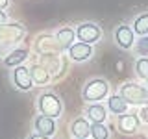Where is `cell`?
Masks as SVG:
<instances>
[{
    "label": "cell",
    "mask_w": 148,
    "mask_h": 139,
    "mask_svg": "<svg viewBox=\"0 0 148 139\" xmlns=\"http://www.w3.org/2000/svg\"><path fill=\"white\" fill-rule=\"evenodd\" d=\"M24 34L26 30L21 22H6L0 26V56L6 58L11 50H15Z\"/></svg>",
    "instance_id": "6da1fadb"
},
{
    "label": "cell",
    "mask_w": 148,
    "mask_h": 139,
    "mask_svg": "<svg viewBox=\"0 0 148 139\" xmlns=\"http://www.w3.org/2000/svg\"><path fill=\"white\" fill-rule=\"evenodd\" d=\"M111 85L106 78H91L85 82L82 89V98L85 104H96V102L108 100Z\"/></svg>",
    "instance_id": "7a4b0ae2"
},
{
    "label": "cell",
    "mask_w": 148,
    "mask_h": 139,
    "mask_svg": "<svg viewBox=\"0 0 148 139\" xmlns=\"http://www.w3.org/2000/svg\"><path fill=\"white\" fill-rule=\"evenodd\" d=\"M35 106L39 115H45V117L58 119L63 115V100L54 91H43L41 95H37Z\"/></svg>",
    "instance_id": "3957f363"
},
{
    "label": "cell",
    "mask_w": 148,
    "mask_h": 139,
    "mask_svg": "<svg viewBox=\"0 0 148 139\" xmlns=\"http://www.w3.org/2000/svg\"><path fill=\"white\" fill-rule=\"evenodd\" d=\"M119 95L128 102L130 106H141L148 104V89L143 82H124L119 87Z\"/></svg>",
    "instance_id": "277c9868"
},
{
    "label": "cell",
    "mask_w": 148,
    "mask_h": 139,
    "mask_svg": "<svg viewBox=\"0 0 148 139\" xmlns=\"http://www.w3.org/2000/svg\"><path fill=\"white\" fill-rule=\"evenodd\" d=\"M135 32H133V28L132 24H119L117 28L113 30V41H115V45L119 46L120 50H132V48H135Z\"/></svg>",
    "instance_id": "5b68a950"
},
{
    "label": "cell",
    "mask_w": 148,
    "mask_h": 139,
    "mask_svg": "<svg viewBox=\"0 0 148 139\" xmlns=\"http://www.w3.org/2000/svg\"><path fill=\"white\" fill-rule=\"evenodd\" d=\"M76 39L87 45H95L102 39V28L96 22H91V21L80 22L76 26Z\"/></svg>",
    "instance_id": "8992f818"
},
{
    "label": "cell",
    "mask_w": 148,
    "mask_h": 139,
    "mask_svg": "<svg viewBox=\"0 0 148 139\" xmlns=\"http://www.w3.org/2000/svg\"><path fill=\"white\" fill-rule=\"evenodd\" d=\"M141 126H143L141 119H139V115L133 113V111H128V113L117 117V130L122 136H135V133H139Z\"/></svg>",
    "instance_id": "52a82bcc"
},
{
    "label": "cell",
    "mask_w": 148,
    "mask_h": 139,
    "mask_svg": "<svg viewBox=\"0 0 148 139\" xmlns=\"http://www.w3.org/2000/svg\"><path fill=\"white\" fill-rule=\"evenodd\" d=\"M11 82L13 85L17 87L18 91H30L32 87L35 85L34 80H32V72H30V67H24V65H21V67H15L11 71Z\"/></svg>",
    "instance_id": "ba28073f"
},
{
    "label": "cell",
    "mask_w": 148,
    "mask_h": 139,
    "mask_svg": "<svg viewBox=\"0 0 148 139\" xmlns=\"http://www.w3.org/2000/svg\"><path fill=\"white\" fill-rule=\"evenodd\" d=\"M95 54L92 50V45H87V43H82V41H76L71 48L67 50V56L69 59L74 63H83V61H89Z\"/></svg>",
    "instance_id": "9c48e42d"
},
{
    "label": "cell",
    "mask_w": 148,
    "mask_h": 139,
    "mask_svg": "<svg viewBox=\"0 0 148 139\" xmlns=\"http://www.w3.org/2000/svg\"><path fill=\"white\" fill-rule=\"evenodd\" d=\"M109 111H108V106L102 104V102H96V104H87L85 108V117L91 124H104L109 117Z\"/></svg>",
    "instance_id": "30bf717a"
},
{
    "label": "cell",
    "mask_w": 148,
    "mask_h": 139,
    "mask_svg": "<svg viewBox=\"0 0 148 139\" xmlns=\"http://www.w3.org/2000/svg\"><path fill=\"white\" fill-rule=\"evenodd\" d=\"M39 63L43 65L52 76L61 74V71L65 72V61H63V58H61L59 52H56V54H43L41 59H39Z\"/></svg>",
    "instance_id": "8fae6325"
},
{
    "label": "cell",
    "mask_w": 148,
    "mask_h": 139,
    "mask_svg": "<svg viewBox=\"0 0 148 139\" xmlns=\"http://www.w3.org/2000/svg\"><path fill=\"white\" fill-rule=\"evenodd\" d=\"M91 126L92 124L87 120L85 117H76L69 126L72 139H89L91 137Z\"/></svg>",
    "instance_id": "7c38bea8"
},
{
    "label": "cell",
    "mask_w": 148,
    "mask_h": 139,
    "mask_svg": "<svg viewBox=\"0 0 148 139\" xmlns=\"http://www.w3.org/2000/svg\"><path fill=\"white\" fill-rule=\"evenodd\" d=\"M54 37H56V41H58V45H59V50L65 52V50H69L74 43H76V41H74L76 39V28L63 26L54 34Z\"/></svg>",
    "instance_id": "4fadbf2b"
},
{
    "label": "cell",
    "mask_w": 148,
    "mask_h": 139,
    "mask_svg": "<svg viewBox=\"0 0 148 139\" xmlns=\"http://www.w3.org/2000/svg\"><path fill=\"white\" fill-rule=\"evenodd\" d=\"M34 130L37 133H41V136H46V137H52L56 133V119L52 117H45V115H37L34 119Z\"/></svg>",
    "instance_id": "5bb4252c"
},
{
    "label": "cell",
    "mask_w": 148,
    "mask_h": 139,
    "mask_svg": "<svg viewBox=\"0 0 148 139\" xmlns=\"http://www.w3.org/2000/svg\"><path fill=\"white\" fill-rule=\"evenodd\" d=\"M106 106H108V111H109V113L117 115V117L130 111V104L119 95V93H115V95H109L108 100H106Z\"/></svg>",
    "instance_id": "9a60e30c"
},
{
    "label": "cell",
    "mask_w": 148,
    "mask_h": 139,
    "mask_svg": "<svg viewBox=\"0 0 148 139\" xmlns=\"http://www.w3.org/2000/svg\"><path fill=\"white\" fill-rule=\"evenodd\" d=\"M35 50H37L41 56H43V54H56V52L61 54V50H59V45H58V41H56L54 35L39 37V41L35 43Z\"/></svg>",
    "instance_id": "2e32d148"
},
{
    "label": "cell",
    "mask_w": 148,
    "mask_h": 139,
    "mask_svg": "<svg viewBox=\"0 0 148 139\" xmlns=\"http://www.w3.org/2000/svg\"><path fill=\"white\" fill-rule=\"evenodd\" d=\"M28 56H30V50L28 48H15L4 58V65H6V67H11V69L21 67L28 59Z\"/></svg>",
    "instance_id": "e0dca14e"
},
{
    "label": "cell",
    "mask_w": 148,
    "mask_h": 139,
    "mask_svg": "<svg viewBox=\"0 0 148 139\" xmlns=\"http://www.w3.org/2000/svg\"><path fill=\"white\" fill-rule=\"evenodd\" d=\"M30 72H32V80L35 85H48L52 80V74H50L41 63H34L30 65Z\"/></svg>",
    "instance_id": "ac0fdd59"
},
{
    "label": "cell",
    "mask_w": 148,
    "mask_h": 139,
    "mask_svg": "<svg viewBox=\"0 0 148 139\" xmlns=\"http://www.w3.org/2000/svg\"><path fill=\"white\" fill-rule=\"evenodd\" d=\"M132 28L137 37H148V11L135 15V19L132 21Z\"/></svg>",
    "instance_id": "d6986e66"
},
{
    "label": "cell",
    "mask_w": 148,
    "mask_h": 139,
    "mask_svg": "<svg viewBox=\"0 0 148 139\" xmlns=\"http://www.w3.org/2000/svg\"><path fill=\"white\" fill-rule=\"evenodd\" d=\"M133 72L141 82L148 83V56H139L133 63Z\"/></svg>",
    "instance_id": "ffe728a7"
},
{
    "label": "cell",
    "mask_w": 148,
    "mask_h": 139,
    "mask_svg": "<svg viewBox=\"0 0 148 139\" xmlns=\"http://www.w3.org/2000/svg\"><path fill=\"white\" fill-rule=\"evenodd\" d=\"M111 130L108 124H92L91 126V139H109Z\"/></svg>",
    "instance_id": "44dd1931"
},
{
    "label": "cell",
    "mask_w": 148,
    "mask_h": 139,
    "mask_svg": "<svg viewBox=\"0 0 148 139\" xmlns=\"http://www.w3.org/2000/svg\"><path fill=\"white\" fill-rule=\"evenodd\" d=\"M137 115H139V119H141V122L148 126V104L141 106V108H139V111H137Z\"/></svg>",
    "instance_id": "7402d4cb"
},
{
    "label": "cell",
    "mask_w": 148,
    "mask_h": 139,
    "mask_svg": "<svg viewBox=\"0 0 148 139\" xmlns=\"http://www.w3.org/2000/svg\"><path fill=\"white\" fill-rule=\"evenodd\" d=\"M26 139H52V137H46V136H41V133H37V132H34V133H30Z\"/></svg>",
    "instance_id": "603a6c76"
},
{
    "label": "cell",
    "mask_w": 148,
    "mask_h": 139,
    "mask_svg": "<svg viewBox=\"0 0 148 139\" xmlns=\"http://www.w3.org/2000/svg\"><path fill=\"white\" fill-rule=\"evenodd\" d=\"M6 22H8V13L0 9V26H2V24H6Z\"/></svg>",
    "instance_id": "cb8c5ba5"
},
{
    "label": "cell",
    "mask_w": 148,
    "mask_h": 139,
    "mask_svg": "<svg viewBox=\"0 0 148 139\" xmlns=\"http://www.w3.org/2000/svg\"><path fill=\"white\" fill-rule=\"evenodd\" d=\"M8 6H9V0H0V9H2V11H4Z\"/></svg>",
    "instance_id": "d4e9b609"
},
{
    "label": "cell",
    "mask_w": 148,
    "mask_h": 139,
    "mask_svg": "<svg viewBox=\"0 0 148 139\" xmlns=\"http://www.w3.org/2000/svg\"><path fill=\"white\" fill-rule=\"evenodd\" d=\"M146 139H148V132H146Z\"/></svg>",
    "instance_id": "484cf974"
},
{
    "label": "cell",
    "mask_w": 148,
    "mask_h": 139,
    "mask_svg": "<svg viewBox=\"0 0 148 139\" xmlns=\"http://www.w3.org/2000/svg\"><path fill=\"white\" fill-rule=\"evenodd\" d=\"M146 89H148V83H146Z\"/></svg>",
    "instance_id": "4316f807"
}]
</instances>
